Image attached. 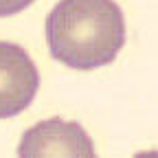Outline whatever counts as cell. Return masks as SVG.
<instances>
[{"instance_id": "obj_1", "label": "cell", "mask_w": 158, "mask_h": 158, "mask_svg": "<svg viewBox=\"0 0 158 158\" xmlns=\"http://www.w3.org/2000/svg\"><path fill=\"white\" fill-rule=\"evenodd\" d=\"M44 31L51 57L75 70L112 64L125 44V18L114 0H59Z\"/></svg>"}, {"instance_id": "obj_2", "label": "cell", "mask_w": 158, "mask_h": 158, "mask_svg": "<svg viewBox=\"0 0 158 158\" xmlns=\"http://www.w3.org/2000/svg\"><path fill=\"white\" fill-rule=\"evenodd\" d=\"M20 158H94V145L86 130L77 121H62V118H48L40 121L31 130L24 132L18 145Z\"/></svg>"}, {"instance_id": "obj_3", "label": "cell", "mask_w": 158, "mask_h": 158, "mask_svg": "<svg viewBox=\"0 0 158 158\" xmlns=\"http://www.w3.org/2000/svg\"><path fill=\"white\" fill-rule=\"evenodd\" d=\"M40 86V73L24 48L0 42V116L9 118L27 110Z\"/></svg>"}, {"instance_id": "obj_4", "label": "cell", "mask_w": 158, "mask_h": 158, "mask_svg": "<svg viewBox=\"0 0 158 158\" xmlns=\"http://www.w3.org/2000/svg\"><path fill=\"white\" fill-rule=\"evenodd\" d=\"M33 0H0V15H13L20 13L22 9H27Z\"/></svg>"}]
</instances>
